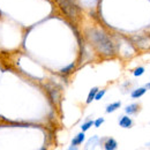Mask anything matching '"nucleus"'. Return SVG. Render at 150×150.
Wrapping results in <instances>:
<instances>
[{
	"label": "nucleus",
	"mask_w": 150,
	"mask_h": 150,
	"mask_svg": "<svg viewBox=\"0 0 150 150\" xmlns=\"http://www.w3.org/2000/svg\"><path fill=\"white\" fill-rule=\"evenodd\" d=\"M88 39L99 54L104 57L114 56V45L110 37L104 31L98 29H90L88 31Z\"/></svg>",
	"instance_id": "nucleus-1"
},
{
	"label": "nucleus",
	"mask_w": 150,
	"mask_h": 150,
	"mask_svg": "<svg viewBox=\"0 0 150 150\" xmlns=\"http://www.w3.org/2000/svg\"><path fill=\"white\" fill-rule=\"evenodd\" d=\"M99 146H102L103 150H117L118 149V142L113 137H104L100 139Z\"/></svg>",
	"instance_id": "nucleus-2"
},
{
	"label": "nucleus",
	"mask_w": 150,
	"mask_h": 150,
	"mask_svg": "<svg viewBox=\"0 0 150 150\" xmlns=\"http://www.w3.org/2000/svg\"><path fill=\"white\" fill-rule=\"evenodd\" d=\"M118 125L121 127V128H125V129H129L134 126V120L131 118V115L128 114H122L119 117L118 119Z\"/></svg>",
	"instance_id": "nucleus-3"
},
{
	"label": "nucleus",
	"mask_w": 150,
	"mask_h": 150,
	"mask_svg": "<svg viewBox=\"0 0 150 150\" xmlns=\"http://www.w3.org/2000/svg\"><path fill=\"white\" fill-rule=\"evenodd\" d=\"M140 111H141V104L140 103H132L125 108V113L128 115H136V114H139Z\"/></svg>",
	"instance_id": "nucleus-4"
},
{
	"label": "nucleus",
	"mask_w": 150,
	"mask_h": 150,
	"mask_svg": "<svg viewBox=\"0 0 150 150\" xmlns=\"http://www.w3.org/2000/svg\"><path fill=\"white\" fill-rule=\"evenodd\" d=\"M99 141H100L99 136H97V135L91 136V137L87 141V143H86V146H84V150H95V148L99 144Z\"/></svg>",
	"instance_id": "nucleus-5"
},
{
	"label": "nucleus",
	"mask_w": 150,
	"mask_h": 150,
	"mask_svg": "<svg viewBox=\"0 0 150 150\" xmlns=\"http://www.w3.org/2000/svg\"><path fill=\"white\" fill-rule=\"evenodd\" d=\"M148 90L146 89V87L143 86V87H137V88H135V89H133L131 91V97L133 99H139V98H141L143 95H146Z\"/></svg>",
	"instance_id": "nucleus-6"
},
{
	"label": "nucleus",
	"mask_w": 150,
	"mask_h": 150,
	"mask_svg": "<svg viewBox=\"0 0 150 150\" xmlns=\"http://www.w3.org/2000/svg\"><path fill=\"white\" fill-rule=\"evenodd\" d=\"M84 141H86V134H84V132H80V133H77L74 137L72 139V144L79 147V146H81Z\"/></svg>",
	"instance_id": "nucleus-7"
},
{
	"label": "nucleus",
	"mask_w": 150,
	"mask_h": 150,
	"mask_svg": "<svg viewBox=\"0 0 150 150\" xmlns=\"http://www.w3.org/2000/svg\"><path fill=\"white\" fill-rule=\"evenodd\" d=\"M121 108V102L118 100V102H113V103H110L106 105L105 108V112L106 113H113L115 112L117 110H119Z\"/></svg>",
	"instance_id": "nucleus-8"
},
{
	"label": "nucleus",
	"mask_w": 150,
	"mask_h": 150,
	"mask_svg": "<svg viewBox=\"0 0 150 150\" xmlns=\"http://www.w3.org/2000/svg\"><path fill=\"white\" fill-rule=\"evenodd\" d=\"M98 90H99V88H97V87H94V88L90 89V91H89V94H88V97H87V100H86L87 104H90V103L94 102L95 97H96V94H97Z\"/></svg>",
	"instance_id": "nucleus-9"
},
{
	"label": "nucleus",
	"mask_w": 150,
	"mask_h": 150,
	"mask_svg": "<svg viewBox=\"0 0 150 150\" xmlns=\"http://www.w3.org/2000/svg\"><path fill=\"white\" fill-rule=\"evenodd\" d=\"M75 68V64H69L68 66H66V67H64V68H61L60 69V74L64 75V76H67V75H69L73 71H74Z\"/></svg>",
	"instance_id": "nucleus-10"
},
{
	"label": "nucleus",
	"mask_w": 150,
	"mask_h": 150,
	"mask_svg": "<svg viewBox=\"0 0 150 150\" xmlns=\"http://www.w3.org/2000/svg\"><path fill=\"white\" fill-rule=\"evenodd\" d=\"M94 126V120H91V119H88V120H86L82 125H81V131L82 132H86L87 131H89L91 127Z\"/></svg>",
	"instance_id": "nucleus-11"
},
{
	"label": "nucleus",
	"mask_w": 150,
	"mask_h": 150,
	"mask_svg": "<svg viewBox=\"0 0 150 150\" xmlns=\"http://www.w3.org/2000/svg\"><path fill=\"white\" fill-rule=\"evenodd\" d=\"M144 72H146V68H144L143 66H137L136 68H134L133 75H134L135 77H140V76H142V75L144 74Z\"/></svg>",
	"instance_id": "nucleus-12"
},
{
	"label": "nucleus",
	"mask_w": 150,
	"mask_h": 150,
	"mask_svg": "<svg viewBox=\"0 0 150 150\" xmlns=\"http://www.w3.org/2000/svg\"><path fill=\"white\" fill-rule=\"evenodd\" d=\"M106 94V89H99L96 94V97H95V100H100Z\"/></svg>",
	"instance_id": "nucleus-13"
},
{
	"label": "nucleus",
	"mask_w": 150,
	"mask_h": 150,
	"mask_svg": "<svg viewBox=\"0 0 150 150\" xmlns=\"http://www.w3.org/2000/svg\"><path fill=\"white\" fill-rule=\"evenodd\" d=\"M105 122V119L103 118V117H100V118H97L96 120H94V127H96V128H99Z\"/></svg>",
	"instance_id": "nucleus-14"
},
{
	"label": "nucleus",
	"mask_w": 150,
	"mask_h": 150,
	"mask_svg": "<svg viewBox=\"0 0 150 150\" xmlns=\"http://www.w3.org/2000/svg\"><path fill=\"white\" fill-rule=\"evenodd\" d=\"M67 150H79V147H77V146H73V144H71Z\"/></svg>",
	"instance_id": "nucleus-15"
},
{
	"label": "nucleus",
	"mask_w": 150,
	"mask_h": 150,
	"mask_svg": "<svg viewBox=\"0 0 150 150\" xmlns=\"http://www.w3.org/2000/svg\"><path fill=\"white\" fill-rule=\"evenodd\" d=\"M144 87H146V89H147V90H150V82L146 83V84H144Z\"/></svg>",
	"instance_id": "nucleus-16"
},
{
	"label": "nucleus",
	"mask_w": 150,
	"mask_h": 150,
	"mask_svg": "<svg viewBox=\"0 0 150 150\" xmlns=\"http://www.w3.org/2000/svg\"><path fill=\"white\" fill-rule=\"evenodd\" d=\"M40 150H46V148H45V147H43V148H42Z\"/></svg>",
	"instance_id": "nucleus-17"
}]
</instances>
